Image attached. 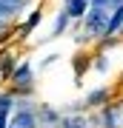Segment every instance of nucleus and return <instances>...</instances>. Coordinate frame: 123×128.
I'll use <instances>...</instances> for the list:
<instances>
[{
	"label": "nucleus",
	"mask_w": 123,
	"mask_h": 128,
	"mask_svg": "<svg viewBox=\"0 0 123 128\" xmlns=\"http://www.w3.org/2000/svg\"><path fill=\"white\" fill-rule=\"evenodd\" d=\"M9 128H34V117L29 114V111H20V114L9 122Z\"/></svg>",
	"instance_id": "1"
},
{
	"label": "nucleus",
	"mask_w": 123,
	"mask_h": 128,
	"mask_svg": "<svg viewBox=\"0 0 123 128\" xmlns=\"http://www.w3.org/2000/svg\"><path fill=\"white\" fill-rule=\"evenodd\" d=\"M66 9H69V14H83L86 12V0H66Z\"/></svg>",
	"instance_id": "2"
},
{
	"label": "nucleus",
	"mask_w": 123,
	"mask_h": 128,
	"mask_svg": "<svg viewBox=\"0 0 123 128\" xmlns=\"http://www.w3.org/2000/svg\"><path fill=\"white\" fill-rule=\"evenodd\" d=\"M17 80H20V82H26V80H29V68H26V66L17 71Z\"/></svg>",
	"instance_id": "3"
},
{
	"label": "nucleus",
	"mask_w": 123,
	"mask_h": 128,
	"mask_svg": "<svg viewBox=\"0 0 123 128\" xmlns=\"http://www.w3.org/2000/svg\"><path fill=\"white\" fill-rule=\"evenodd\" d=\"M6 14H9V6H3V3H0V23L6 20Z\"/></svg>",
	"instance_id": "4"
},
{
	"label": "nucleus",
	"mask_w": 123,
	"mask_h": 128,
	"mask_svg": "<svg viewBox=\"0 0 123 128\" xmlns=\"http://www.w3.org/2000/svg\"><path fill=\"white\" fill-rule=\"evenodd\" d=\"M0 3H3V6H9V9H12V6H20L23 0H0Z\"/></svg>",
	"instance_id": "5"
},
{
	"label": "nucleus",
	"mask_w": 123,
	"mask_h": 128,
	"mask_svg": "<svg viewBox=\"0 0 123 128\" xmlns=\"http://www.w3.org/2000/svg\"><path fill=\"white\" fill-rule=\"evenodd\" d=\"M0 128H9V122H6V117H3V111H0Z\"/></svg>",
	"instance_id": "6"
}]
</instances>
